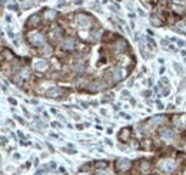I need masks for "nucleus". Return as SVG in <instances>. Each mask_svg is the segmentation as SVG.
<instances>
[{
  "mask_svg": "<svg viewBox=\"0 0 186 175\" xmlns=\"http://www.w3.org/2000/svg\"><path fill=\"white\" fill-rule=\"evenodd\" d=\"M92 22H93L92 17L87 16V15H83V13H77V15H76V25H77V27H80V29H87V27H90Z\"/></svg>",
  "mask_w": 186,
  "mask_h": 175,
  "instance_id": "nucleus-1",
  "label": "nucleus"
},
{
  "mask_svg": "<svg viewBox=\"0 0 186 175\" xmlns=\"http://www.w3.org/2000/svg\"><path fill=\"white\" fill-rule=\"evenodd\" d=\"M29 42H30V45H33V46H42V45L46 43V39H45V36H43L42 33H39V32H32V33H29Z\"/></svg>",
  "mask_w": 186,
  "mask_h": 175,
  "instance_id": "nucleus-2",
  "label": "nucleus"
},
{
  "mask_svg": "<svg viewBox=\"0 0 186 175\" xmlns=\"http://www.w3.org/2000/svg\"><path fill=\"white\" fill-rule=\"evenodd\" d=\"M129 168H130V161H129V159H126V158H120V159L116 161V169H118V171L125 172V171L129 169Z\"/></svg>",
  "mask_w": 186,
  "mask_h": 175,
  "instance_id": "nucleus-3",
  "label": "nucleus"
},
{
  "mask_svg": "<svg viewBox=\"0 0 186 175\" xmlns=\"http://www.w3.org/2000/svg\"><path fill=\"white\" fill-rule=\"evenodd\" d=\"M66 92L62 89V88H52V89H49L46 92V96L47 98H60L62 95H64Z\"/></svg>",
  "mask_w": 186,
  "mask_h": 175,
  "instance_id": "nucleus-4",
  "label": "nucleus"
},
{
  "mask_svg": "<svg viewBox=\"0 0 186 175\" xmlns=\"http://www.w3.org/2000/svg\"><path fill=\"white\" fill-rule=\"evenodd\" d=\"M160 136L166 141H172L175 138V131L170 128H163V129H160Z\"/></svg>",
  "mask_w": 186,
  "mask_h": 175,
  "instance_id": "nucleus-5",
  "label": "nucleus"
},
{
  "mask_svg": "<svg viewBox=\"0 0 186 175\" xmlns=\"http://www.w3.org/2000/svg\"><path fill=\"white\" fill-rule=\"evenodd\" d=\"M163 171H166V172H170V171H173L175 169V162L172 161V159H163L162 162H160V165H159Z\"/></svg>",
  "mask_w": 186,
  "mask_h": 175,
  "instance_id": "nucleus-6",
  "label": "nucleus"
},
{
  "mask_svg": "<svg viewBox=\"0 0 186 175\" xmlns=\"http://www.w3.org/2000/svg\"><path fill=\"white\" fill-rule=\"evenodd\" d=\"M123 69H120V67H116V69H113L112 70V79L115 80V82H119V80H122V77H123Z\"/></svg>",
  "mask_w": 186,
  "mask_h": 175,
  "instance_id": "nucleus-7",
  "label": "nucleus"
},
{
  "mask_svg": "<svg viewBox=\"0 0 186 175\" xmlns=\"http://www.w3.org/2000/svg\"><path fill=\"white\" fill-rule=\"evenodd\" d=\"M62 49H63V50H73V49H74V39H72V37L66 39V40L62 43Z\"/></svg>",
  "mask_w": 186,
  "mask_h": 175,
  "instance_id": "nucleus-8",
  "label": "nucleus"
},
{
  "mask_svg": "<svg viewBox=\"0 0 186 175\" xmlns=\"http://www.w3.org/2000/svg\"><path fill=\"white\" fill-rule=\"evenodd\" d=\"M33 66H35L36 70H45V69H47L49 63H47V60H43V59H42V60H35Z\"/></svg>",
  "mask_w": 186,
  "mask_h": 175,
  "instance_id": "nucleus-9",
  "label": "nucleus"
},
{
  "mask_svg": "<svg viewBox=\"0 0 186 175\" xmlns=\"http://www.w3.org/2000/svg\"><path fill=\"white\" fill-rule=\"evenodd\" d=\"M39 22H40V15L36 13V15H33V16L27 20V26H30V27H36V26L39 25Z\"/></svg>",
  "mask_w": 186,
  "mask_h": 175,
  "instance_id": "nucleus-10",
  "label": "nucleus"
},
{
  "mask_svg": "<svg viewBox=\"0 0 186 175\" xmlns=\"http://www.w3.org/2000/svg\"><path fill=\"white\" fill-rule=\"evenodd\" d=\"M126 46H128V45H126V42H125L123 39H119V40L115 43V49H116L118 52H123V50L126 49Z\"/></svg>",
  "mask_w": 186,
  "mask_h": 175,
  "instance_id": "nucleus-11",
  "label": "nucleus"
},
{
  "mask_svg": "<svg viewBox=\"0 0 186 175\" xmlns=\"http://www.w3.org/2000/svg\"><path fill=\"white\" fill-rule=\"evenodd\" d=\"M100 35H102V30L100 29H95V30H92L90 32V37L93 42H98L100 39Z\"/></svg>",
  "mask_w": 186,
  "mask_h": 175,
  "instance_id": "nucleus-12",
  "label": "nucleus"
},
{
  "mask_svg": "<svg viewBox=\"0 0 186 175\" xmlns=\"http://www.w3.org/2000/svg\"><path fill=\"white\" fill-rule=\"evenodd\" d=\"M45 13H46V15H45V17H46L47 20H54V19L57 17L56 12H53V10H50V9H47V10H46Z\"/></svg>",
  "mask_w": 186,
  "mask_h": 175,
  "instance_id": "nucleus-13",
  "label": "nucleus"
},
{
  "mask_svg": "<svg viewBox=\"0 0 186 175\" xmlns=\"http://www.w3.org/2000/svg\"><path fill=\"white\" fill-rule=\"evenodd\" d=\"M175 29L179 30V32L186 33V20H180L179 23H176V27H175Z\"/></svg>",
  "mask_w": 186,
  "mask_h": 175,
  "instance_id": "nucleus-14",
  "label": "nucleus"
},
{
  "mask_svg": "<svg viewBox=\"0 0 186 175\" xmlns=\"http://www.w3.org/2000/svg\"><path fill=\"white\" fill-rule=\"evenodd\" d=\"M149 122H150L152 125H159V124L165 122V116H155V118H152Z\"/></svg>",
  "mask_w": 186,
  "mask_h": 175,
  "instance_id": "nucleus-15",
  "label": "nucleus"
},
{
  "mask_svg": "<svg viewBox=\"0 0 186 175\" xmlns=\"http://www.w3.org/2000/svg\"><path fill=\"white\" fill-rule=\"evenodd\" d=\"M50 35H52V39H60L63 32H62V29H54V30H52Z\"/></svg>",
  "mask_w": 186,
  "mask_h": 175,
  "instance_id": "nucleus-16",
  "label": "nucleus"
},
{
  "mask_svg": "<svg viewBox=\"0 0 186 175\" xmlns=\"http://www.w3.org/2000/svg\"><path fill=\"white\" fill-rule=\"evenodd\" d=\"M150 22H152V25H155V26H162L163 25V22L159 19V17H156V16H150Z\"/></svg>",
  "mask_w": 186,
  "mask_h": 175,
  "instance_id": "nucleus-17",
  "label": "nucleus"
},
{
  "mask_svg": "<svg viewBox=\"0 0 186 175\" xmlns=\"http://www.w3.org/2000/svg\"><path fill=\"white\" fill-rule=\"evenodd\" d=\"M129 134H130V128H125L123 132H120L119 136H120V139H122V138H123V139H128V138H129Z\"/></svg>",
  "mask_w": 186,
  "mask_h": 175,
  "instance_id": "nucleus-18",
  "label": "nucleus"
},
{
  "mask_svg": "<svg viewBox=\"0 0 186 175\" xmlns=\"http://www.w3.org/2000/svg\"><path fill=\"white\" fill-rule=\"evenodd\" d=\"M140 171H142V172H149V171H150L149 162H143V164L140 165Z\"/></svg>",
  "mask_w": 186,
  "mask_h": 175,
  "instance_id": "nucleus-19",
  "label": "nucleus"
},
{
  "mask_svg": "<svg viewBox=\"0 0 186 175\" xmlns=\"http://www.w3.org/2000/svg\"><path fill=\"white\" fill-rule=\"evenodd\" d=\"M173 10L177 12V13H182L183 12V7H177V6H173Z\"/></svg>",
  "mask_w": 186,
  "mask_h": 175,
  "instance_id": "nucleus-20",
  "label": "nucleus"
},
{
  "mask_svg": "<svg viewBox=\"0 0 186 175\" xmlns=\"http://www.w3.org/2000/svg\"><path fill=\"white\" fill-rule=\"evenodd\" d=\"M43 53H45V55H50V53H52L50 47H49V46H46V47H45V50H43Z\"/></svg>",
  "mask_w": 186,
  "mask_h": 175,
  "instance_id": "nucleus-21",
  "label": "nucleus"
},
{
  "mask_svg": "<svg viewBox=\"0 0 186 175\" xmlns=\"http://www.w3.org/2000/svg\"><path fill=\"white\" fill-rule=\"evenodd\" d=\"M98 166H100V168H105V166H106V162H105V161H100V162H98Z\"/></svg>",
  "mask_w": 186,
  "mask_h": 175,
  "instance_id": "nucleus-22",
  "label": "nucleus"
},
{
  "mask_svg": "<svg viewBox=\"0 0 186 175\" xmlns=\"http://www.w3.org/2000/svg\"><path fill=\"white\" fill-rule=\"evenodd\" d=\"M98 175H110V172H106V171H99Z\"/></svg>",
  "mask_w": 186,
  "mask_h": 175,
  "instance_id": "nucleus-23",
  "label": "nucleus"
},
{
  "mask_svg": "<svg viewBox=\"0 0 186 175\" xmlns=\"http://www.w3.org/2000/svg\"><path fill=\"white\" fill-rule=\"evenodd\" d=\"M173 67H175V69H176L177 72H179V70H182V67H180V66H179L177 63H173Z\"/></svg>",
  "mask_w": 186,
  "mask_h": 175,
  "instance_id": "nucleus-24",
  "label": "nucleus"
},
{
  "mask_svg": "<svg viewBox=\"0 0 186 175\" xmlns=\"http://www.w3.org/2000/svg\"><path fill=\"white\" fill-rule=\"evenodd\" d=\"M64 152H67V154H74V151H70V149H63Z\"/></svg>",
  "mask_w": 186,
  "mask_h": 175,
  "instance_id": "nucleus-25",
  "label": "nucleus"
},
{
  "mask_svg": "<svg viewBox=\"0 0 186 175\" xmlns=\"http://www.w3.org/2000/svg\"><path fill=\"white\" fill-rule=\"evenodd\" d=\"M9 102H10V104H13V105H16V101H15V99H12V98L9 99Z\"/></svg>",
  "mask_w": 186,
  "mask_h": 175,
  "instance_id": "nucleus-26",
  "label": "nucleus"
},
{
  "mask_svg": "<svg viewBox=\"0 0 186 175\" xmlns=\"http://www.w3.org/2000/svg\"><path fill=\"white\" fill-rule=\"evenodd\" d=\"M49 168H56V164H54V162H52V164L49 165Z\"/></svg>",
  "mask_w": 186,
  "mask_h": 175,
  "instance_id": "nucleus-27",
  "label": "nucleus"
},
{
  "mask_svg": "<svg viewBox=\"0 0 186 175\" xmlns=\"http://www.w3.org/2000/svg\"><path fill=\"white\" fill-rule=\"evenodd\" d=\"M82 3H83V2H82V0H76V5H77V6H80Z\"/></svg>",
  "mask_w": 186,
  "mask_h": 175,
  "instance_id": "nucleus-28",
  "label": "nucleus"
},
{
  "mask_svg": "<svg viewBox=\"0 0 186 175\" xmlns=\"http://www.w3.org/2000/svg\"><path fill=\"white\" fill-rule=\"evenodd\" d=\"M177 45H179V46H183V45H185V42H182V40H179V42H177Z\"/></svg>",
  "mask_w": 186,
  "mask_h": 175,
  "instance_id": "nucleus-29",
  "label": "nucleus"
},
{
  "mask_svg": "<svg viewBox=\"0 0 186 175\" xmlns=\"http://www.w3.org/2000/svg\"><path fill=\"white\" fill-rule=\"evenodd\" d=\"M122 95H123V96H128L129 94H128V91H123V92H122Z\"/></svg>",
  "mask_w": 186,
  "mask_h": 175,
  "instance_id": "nucleus-30",
  "label": "nucleus"
},
{
  "mask_svg": "<svg viewBox=\"0 0 186 175\" xmlns=\"http://www.w3.org/2000/svg\"><path fill=\"white\" fill-rule=\"evenodd\" d=\"M36 175H43V174H42V172H37V174H36Z\"/></svg>",
  "mask_w": 186,
  "mask_h": 175,
  "instance_id": "nucleus-31",
  "label": "nucleus"
},
{
  "mask_svg": "<svg viewBox=\"0 0 186 175\" xmlns=\"http://www.w3.org/2000/svg\"><path fill=\"white\" fill-rule=\"evenodd\" d=\"M185 62H186V59H185Z\"/></svg>",
  "mask_w": 186,
  "mask_h": 175,
  "instance_id": "nucleus-32",
  "label": "nucleus"
}]
</instances>
